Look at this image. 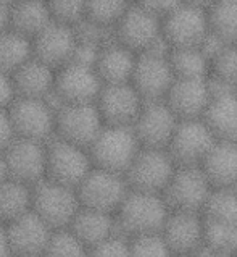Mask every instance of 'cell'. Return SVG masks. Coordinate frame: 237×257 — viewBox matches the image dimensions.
Returning a JSON list of instances; mask_svg holds the SVG:
<instances>
[{
    "instance_id": "6da1fadb",
    "label": "cell",
    "mask_w": 237,
    "mask_h": 257,
    "mask_svg": "<svg viewBox=\"0 0 237 257\" xmlns=\"http://www.w3.org/2000/svg\"><path fill=\"white\" fill-rule=\"evenodd\" d=\"M169 214L161 194L131 189L118 207L115 218L118 231L126 238L160 233Z\"/></svg>"
},
{
    "instance_id": "7a4b0ae2",
    "label": "cell",
    "mask_w": 237,
    "mask_h": 257,
    "mask_svg": "<svg viewBox=\"0 0 237 257\" xmlns=\"http://www.w3.org/2000/svg\"><path fill=\"white\" fill-rule=\"evenodd\" d=\"M140 148L132 126L105 124L89 146V154L94 167L124 175Z\"/></svg>"
},
{
    "instance_id": "3957f363",
    "label": "cell",
    "mask_w": 237,
    "mask_h": 257,
    "mask_svg": "<svg viewBox=\"0 0 237 257\" xmlns=\"http://www.w3.org/2000/svg\"><path fill=\"white\" fill-rule=\"evenodd\" d=\"M81 207L78 191L62 183L44 178L33 188L31 210L52 230L66 228Z\"/></svg>"
},
{
    "instance_id": "277c9868",
    "label": "cell",
    "mask_w": 237,
    "mask_h": 257,
    "mask_svg": "<svg viewBox=\"0 0 237 257\" xmlns=\"http://www.w3.org/2000/svg\"><path fill=\"white\" fill-rule=\"evenodd\" d=\"M92 159L84 146L52 138L46 148V178L78 188L92 170Z\"/></svg>"
},
{
    "instance_id": "5b68a950",
    "label": "cell",
    "mask_w": 237,
    "mask_h": 257,
    "mask_svg": "<svg viewBox=\"0 0 237 257\" xmlns=\"http://www.w3.org/2000/svg\"><path fill=\"white\" fill-rule=\"evenodd\" d=\"M7 110H9L15 138L33 139L41 143H47L54 138L57 105L50 99V95L46 99L15 97Z\"/></svg>"
},
{
    "instance_id": "8992f818",
    "label": "cell",
    "mask_w": 237,
    "mask_h": 257,
    "mask_svg": "<svg viewBox=\"0 0 237 257\" xmlns=\"http://www.w3.org/2000/svg\"><path fill=\"white\" fill-rule=\"evenodd\" d=\"M177 165L166 149L140 148L124 173L131 189L163 194Z\"/></svg>"
},
{
    "instance_id": "52a82bcc",
    "label": "cell",
    "mask_w": 237,
    "mask_h": 257,
    "mask_svg": "<svg viewBox=\"0 0 237 257\" xmlns=\"http://www.w3.org/2000/svg\"><path fill=\"white\" fill-rule=\"evenodd\" d=\"M81 207L116 214L118 207L129 193L124 175L92 167V170L76 188Z\"/></svg>"
},
{
    "instance_id": "ba28073f",
    "label": "cell",
    "mask_w": 237,
    "mask_h": 257,
    "mask_svg": "<svg viewBox=\"0 0 237 257\" xmlns=\"http://www.w3.org/2000/svg\"><path fill=\"white\" fill-rule=\"evenodd\" d=\"M102 86L94 67L68 62L55 71L54 91L50 95L58 107L65 104H95Z\"/></svg>"
},
{
    "instance_id": "9c48e42d",
    "label": "cell",
    "mask_w": 237,
    "mask_h": 257,
    "mask_svg": "<svg viewBox=\"0 0 237 257\" xmlns=\"http://www.w3.org/2000/svg\"><path fill=\"white\" fill-rule=\"evenodd\" d=\"M211 189V183L200 167H177L161 196L169 210L202 214Z\"/></svg>"
},
{
    "instance_id": "30bf717a",
    "label": "cell",
    "mask_w": 237,
    "mask_h": 257,
    "mask_svg": "<svg viewBox=\"0 0 237 257\" xmlns=\"http://www.w3.org/2000/svg\"><path fill=\"white\" fill-rule=\"evenodd\" d=\"M210 33L206 10L182 2L161 18V36L171 49L198 47Z\"/></svg>"
},
{
    "instance_id": "8fae6325",
    "label": "cell",
    "mask_w": 237,
    "mask_h": 257,
    "mask_svg": "<svg viewBox=\"0 0 237 257\" xmlns=\"http://www.w3.org/2000/svg\"><path fill=\"white\" fill-rule=\"evenodd\" d=\"M105 126L95 104H65L55 112V138L89 146Z\"/></svg>"
},
{
    "instance_id": "7c38bea8",
    "label": "cell",
    "mask_w": 237,
    "mask_h": 257,
    "mask_svg": "<svg viewBox=\"0 0 237 257\" xmlns=\"http://www.w3.org/2000/svg\"><path fill=\"white\" fill-rule=\"evenodd\" d=\"M214 141L202 118L179 120L166 151L177 167H200Z\"/></svg>"
},
{
    "instance_id": "4fadbf2b",
    "label": "cell",
    "mask_w": 237,
    "mask_h": 257,
    "mask_svg": "<svg viewBox=\"0 0 237 257\" xmlns=\"http://www.w3.org/2000/svg\"><path fill=\"white\" fill-rule=\"evenodd\" d=\"M161 36V20L131 2L113 26V38L134 54H142Z\"/></svg>"
},
{
    "instance_id": "5bb4252c",
    "label": "cell",
    "mask_w": 237,
    "mask_h": 257,
    "mask_svg": "<svg viewBox=\"0 0 237 257\" xmlns=\"http://www.w3.org/2000/svg\"><path fill=\"white\" fill-rule=\"evenodd\" d=\"M47 143L15 138L9 148L2 152L10 178L31 186L38 185L41 180L46 178Z\"/></svg>"
},
{
    "instance_id": "9a60e30c",
    "label": "cell",
    "mask_w": 237,
    "mask_h": 257,
    "mask_svg": "<svg viewBox=\"0 0 237 257\" xmlns=\"http://www.w3.org/2000/svg\"><path fill=\"white\" fill-rule=\"evenodd\" d=\"M144 104V99L131 83L102 86V91L95 100V107L103 123L112 126H132Z\"/></svg>"
},
{
    "instance_id": "2e32d148",
    "label": "cell",
    "mask_w": 237,
    "mask_h": 257,
    "mask_svg": "<svg viewBox=\"0 0 237 257\" xmlns=\"http://www.w3.org/2000/svg\"><path fill=\"white\" fill-rule=\"evenodd\" d=\"M76 46L78 38L73 25L55 20L31 39L33 57L54 70L71 62Z\"/></svg>"
},
{
    "instance_id": "e0dca14e",
    "label": "cell",
    "mask_w": 237,
    "mask_h": 257,
    "mask_svg": "<svg viewBox=\"0 0 237 257\" xmlns=\"http://www.w3.org/2000/svg\"><path fill=\"white\" fill-rule=\"evenodd\" d=\"M176 115L165 100L145 102L132 130L142 148L166 149L177 126Z\"/></svg>"
},
{
    "instance_id": "ac0fdd59",
    "label": "cell",
    "mask_w": 237,
    "mask_h": 257,
    "mask_svg": "<svg viewBox=\"0 0 237 257\" xmlns=\"http://www.w3.org/2000/svg\"><path fill=\"white\" fill-rule=\"evenodd\" d=\"M174 83V75L168 57L139 54L131 76V84L144 102L165 100L169 87Z\"/></svg>"
},
{
    "instance_id": "d6986e66",
    "label": "cell",
    "mask_w": 237,
    "mask_h": 257,
    "mask_svg": "<svg viewBox=\"0 0 237 257\" xmlns=\"http://www.w3.org/2000/svg\"><path fill=\"white\" fill-rule=\"evenodd\" d=\"M205 220L197 212L169 210L160 234L173 254L194 255L203 243Z\"/></svg>"
},
{
    "instance_id": "ffe728a7",
    "label": "cell",
    "mask_w": 237,
    "mask_h": 257,
    "mask_svg": "<svg viewBox=\"0 0 237 257\" xmlns=\"http://www.w3.org/2000/svg\"><path fill=\"white\" fill-rule=\"evenodd\" d=\"M4 226L12 247V255H42L54 233L33 210Z\"/></svg>"
},
{
    "instance_id": "44dd1931",
    "label": "cell",
    "mask_w": 237,
    "mask_h": 257,
    "mask_svg": "<svg viewBox=\"0 0 237 257\" xmlns=\"http://www.w3.org/2000/svg\"><path fill=\"white\" fill-rule=\"evenodd\" d=\"M206 79H174L165 102L177 120H198L203 116L211 100Z\"/></svg>"
},
{
    "instance_id": "7402d4cb",
    "label": "cell",
    "mask_w": 237,
    "mask_h": 257,
    "mask_svg": "<svg viewBox=\"0 0 237 257\" xmlns=\"http://www.w3.org/2000/svg\"><path fill=\"white\" fill-rule=\"evenodd\" d=\"M137 60V54L126 49L115 39L103 44L99 49L94 70L99 75L102 84H124L131 83L132 71Z\"/></svg>"
},
{
    "instance_id": "603a6c76",
    "label": "cell",
    "mask_w": 237,
    "mask_h": 257,
    "mask_svg": "<svg viewBox=\"0 0 237 257\" xmlns=\"http://www.w3.org/2000/svg\"><path fill=\"white\" fill-rule=\"evenodd\" d=\"M55 71L49 65L42 63L38 58L28 60L12 73V81L17 97L46 99L54 91Z\"/></svg>"
},
{
    "instance_id": "cb8c5ba5",
    "label": "cell",
    "mask_w": 237,
    "mask_h": 257,
    "mask_svg": "<svg viewBox=\"0 0 237 257\" xmlns=\"http://www.w3.org/2000/svg\"><path fill=\"white\" fill-rule=\"evenodd\" d=\"M200 168L213 188H232L237 183V141L216 139Z\"/></svg>"
},
{
    "instance_id": "d4e9b609",
    "label": "cell",
    "mask_w": 237,
    "mask_h": 257,
    "mask_svg": "<svg viewBox=\"0 0 237 257\" xmlns=\"http://www.w3.org/2000/svg\"><path fill=\"white\" fill-rule=\"evenodd\" d=\"M68 228L83 241L87 249L120 233L113 214H107V212L87 207H79L78 214L68 225Z\"/></svg>"
},
{
    "instance_id": "484cf974",
    "label": "cell",
    "mask_w": 237,
    "mask_h": 257,
    "mask_svg": "<svg viewBox=\"0 0 237 257\" xmlns=\"http://www.w3.org/2000/svg\"><path fill=\"white\" fill-rule=\"evenodd\" d=\"M202 120L219 141H237V92L211 97Z\"/></svg>"
},
{
    "instance_id": "4316f807",
    "label": "cell",
    "mask_w": 237,
    "mask_h": 257,
    "mask_svg": "<svg viewBox=\"0 0 237 257\" xmlns=\"http://www.w3.org/2000/svg\"><path fill=\"white\" fill-rule=\"evenodd\" d=\"M54 21L46 0H18L10 7L9 29L31 41Z\"/></svg>"
},
{
    "instance_id": "83f0119b",
    "label": "cell",
    "mask_w": 237,
    "mask_h": 257,
    "mask_svg": "<svg viewBox=\"0 0 237 257\" xmlns=\"http://www.w3.org/2000/svg\"><path fill=\"white\" fill-rule=\"evenodd\" d=\"M33 188L10 176L0 183V223L7 225L31 210Z\"/></svg>"
},
{
    "instance_id": "f1b7e54d",
    "label": "cell",
    "mask_w": 237,
    "mask_h": 257,
    "mask_svg": "<svg viewBox=\"0 0 237 257\" xmlns=\"http://www.w3.org/2000/svg\"><path fill=\"white\" fill-rule=\"evenodd\" d=\"M168 62L174 79H206L210 76V60L198 47L171 49Z\"/></svg>"
},
{
    "instance_id": "f546056e",
    "label": "cell",
    "mask_w": 237,
    "mask_h": 257,
    "mask_svg": "<svg viewBox=\"0 0 237 257\" xmlns=\"http://www.w3.org/2000/svg\"><path fill=\"white\" fill-rule=\"evenodd\" d=\"M202 247L211 257H234L237 252V225L205 220Z\"/></svg>"
},
{
    "instance_id": "4dcf8cb0",
    "label": "cell",
    "mask_w": 237,
    "mask_h": 257,
    "mask_svg": "<svg viewBox=\"0 0 237 257\" xmlns=\"http://www.w3.org/2000/svg\"><path fill=\"white\" fill-rule=\"evenodd\" d=\"M31 57L33 49L28 38L12 29L0 31V71L12 75Z\"/></svg>"
},
{
    "instance_id": "1f68e13d",
    "label": "cell",
    "mask_w": 237,
    "mask_h": 257,
    "mask_svg": "<svg viewBox=\"0 0 237 257\" xmlns=\"http://www.w3.org/2000/svg\"><path fill=\"white\" fill-rule=\"evenodd\" d=\"M202 217L208 222L237 225V193L232 188H213L202 209Z\"/></svg>"
},
{
    "instance_id": "d6a6232c",
    "label": "cell",
    "mask_w": 237,
    "mask_h": 257,
    "mask_svg": "<svg viewBox=\"0 0 237 257\" xmlns=\"http://www.w3.org/2000/svg\"><path fill=\"white\" fill-rule=\"evenodd\" d=\"M206 15L213 34L226 44H237V0H216Z\"/></svg>"
},
{
    "instance_id": "836d02e7",
    "label": "cell",
    "mask_w": 237,
    "mask_h": 257,
    "mask_svg": "<svg viewBox=\"0 0 237 257\" xmlns=\"http://www.w3.org/2000/svg\"><path fill=\"white\" fill-rule=\"evenodd\" d=\"M129 4L131 0H86L83 20L102 28L113 29Z\"/></svg>"
},
{
    "instance_id": "e575fe53",
    "label": "cell",
    "mask_w": 237,
    "mask_h": 257,
    "mask_svg": "<svg viewBox=\"0 0 237 257\" xmlns=\"http://www.w3.org/2000/svg\"><path fill=\"white\" fill-rule=\"evenodd\" d=\"M89 249L68 226L54 230L42 257H87Z\"/></svg>"
},
{
    "instance_id": "d590c367",
    "label": "cell",
    "mask_w": 237,
    "mask_h": 257,
    "mask_svg": "<svg viewBox=\"0 0 237 257\" xmlns=\"http://www.w3.org/2000/svg\"><path fill=\"white\" fill-rule=\"evenodd\" d=\"M210 76L237 89V44H227L210 62Z\"/></svg>"
},
{
    "instance_id": "8d00e7d4",
    "label": "cell",
    "mask_w": 237,
    "mask_h": 257,
    "mask_svg": "<svg viewBox=\"0 0 237 257\" xmlns=\"http://www.w3.org/2000/svg\"><path fill=\"white\" fill-rule=\"evenodd\" d=\"M131 257H173L171 249L160 233L128 238Z\"/></svg>"
},
{
    "instance_id": "74e56055",
    "label": "cell",
    "mask_w": 237,
    "mask_h": 257,
    "mask_svg": "<svg viewBox=\"0 0 237 257\" xmlns=\"http://www.w3.org/2000/svg\"><path fill=\"white\" fill-rule=\"evenodd\" d=\"M55 21L75 25L84 17L86 0H46Z\"/></svg>"
},
{
    "instance_id": "f35d334b",
    "label": "cell",
    "mask_w": 237,
    "mask_h": 257,
    "mask_svg": "<svg viewBox=\"0 0 237 257\" xmlns=\"http://www.w3.org/2000/svg\"><path fill=\"white\" fill-rule=\"evenodd\" d=\"M87 257H131L129 239L123 236L121 233L113 234L112 238L89 249Z\"/></svg>"
},
{
    "instance_id": "ab89813d",
    "label": "cell",
    "mask_w": 237,
    "mask_h": 257,
    "mask_svg": "<svg viewBox=\"0 0 237 257\" xmlns=\"http://www.w3.org/2000/svg\"><path fill=\"white\" fill-rule=\"evenodd\" d=\"M134 2L161 20L169 12H173L176 7H179L184 0H134Z\"/></svg>"
},
{
    "instance_id": "60d3db41",
    "label": "cell",
    "mask_w": 237,
    "mask_h": 257,
    "mask_svg": "<svg viewBox=\"0 0 237 257\" xmlns=\"http://www.w3.org/2000/svg\"><path fill=\"white\" fill-rule=\"evenodd\" d=\"M15 139V131L12 126L9 110L0 108V152H4Z\"/></svg>"
},
{
    "instance_id": "b9f144b4",
    "label": "cell",
    "mask_w": 237,
    "mask_h": 257,
    "mask_svg": "<svg viewBox=\"0 0 237 257\" xmlns=\"http://www.w3.org/2000/svg\"><path fill=\"white\" fill-rule=\"evenodd\" d=\"M15 87L12 76L7 73L0 71V108H9L10 104L15 100Z\"/></svg>"
},
{
    "instance_id": "7bdbcfd3",
    "label": "cell",
    "mask_w": 237,
    "mask_h": 257,
    "mask_svg": "<svg viewBox=\"0 0 237 257\" xmlns=\"http://www.w3.org/2000/svg\"><path fill=\"white\" fill-rule=\"evenodd\" d=\"M0 257H12V247L7 238L5 226L0 223Z\"/></svg>"
},
{
    "instance_id": "ee69618b",
    "label": "cell",
    "mask_w": 237,
    "mask_h": 257,
    "mask_svg": "<svg viewBox=\"0 0 237 257\" xmlns=\"http://www.w3.org/2000/svg\"><path fill=\"white\" fill-rule=\"evenodd\" d=\"M186 4L189 5H194V7H198V9H203V10H208L210 7L216 2V0H184Z\"/></svg>"
},
{
    "instance_id": "f6af8a7d",
    "label": "cell",
    "mask_w": 237,
    "mask_h": 257,
    "mask_svg": "<svg viewBox=\"0 0 237 257\" xmlns=\"http://www.w3.org/2000/svg\"><path fill=\"white\" fill-rule=\"evenodd\" d=\"M15 2H18V0H0V5H4V7H12Z\"/></svg>"
},
{
    "instance_id": "bcb514c9",
    "label": "cell",
    "mask_w": 237,
    "mask_h": 257,
    "mask_svg": "<svg viewBox=\"0 0 237 257\" xmlns=\"http://www.w3.org/2000/svg\"><path fill=\"white\" fill-rule=\"evenodd\" d=\"M12 257H42V255H12Z\"/></svg>"
},
{
    "instance_id": "7dc6e473",
    "label": "cell",
    "mask_w": 237,
    "mask_h": 257,
    "mask_svg": "<svg viewBox=\"0 0 237 257\" xmlns=\"http://www.w3.org/2000/svg\"><path fill=\"white\" fill-rule=\"evenodd\" d=\"M173 257H192V255H181V254H173Z\"/></svg>"
},
{
    "instance_id": "c3c4849f",
    "label": "cell",
    "mask_w": 237,
    "mask_h": 257,
    "mask_svg": "<svg viewBox=\"0 0 237 257\" xmlns=\"http://www.w3.org/2000/svg\"><path fill=\"white\" fill-rule=\"evenodd\" d=\"M234 257H237V252H235V255H234Z\"/></svg>"
}]
</instances>
